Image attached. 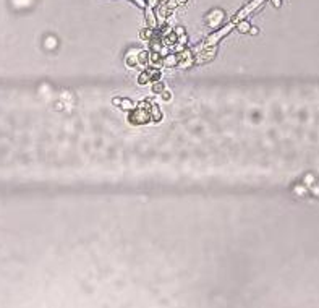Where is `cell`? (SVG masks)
Instances as JSON below:
<instances>
[{
    "label": "cell",
    "mask_w": 319,
    "mask_h": 308,
    "mask_svg": "<svg viewBox=\"0 0 319 308\" xmlns=\"http://www.w3.org/2000/svg\"><path fill=\"white\" fill-rule=\"evenodd\" d=\"M250 29H251V26H250V23H246V21H243V23L238 25V31L240 32H250Z\"/></svg>",
    "instance_id": "obj_1"
},
{
    "label": "cell",
    "mask_w": 319,
    "mask_h": 308,
    "mask_svg": "<svg viewBox=\"0 0 319 308\" xmlns=\"http://www.w3.org/2000/svg\"><path fill=\"white\" fill-rule=\"evenodd\" d=\"M250 32H251V34H258V28H251Z\"/></svg>",
    "instance_id": "obj_2"
}]
</instances>
